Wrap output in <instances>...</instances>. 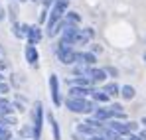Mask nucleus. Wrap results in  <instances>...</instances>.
<instances>
[{"mask_svg": "<svg viewBox=\"0 0 146 140\" xmlns=\"http://www.w3.org/2000/svg\"><path fill=\"white\" fill-rule=\"evenodd\" d=\"M93 38V30L87 28V30H79L77 26H67L61 34V40H59V46H85L89 40Z\"/></svg>", "mask_w": 146, "mask_h": 140, "instance_id": "obj_1", "label": "nucleus"}, {"mask_svg": "<svg viewBox=\"0 0 146 140\" xmlns=\"http://www.w3.org/2000/svg\"><path fill=\"white\" fill-rule=\"evenodd\" d=\"M65 107L71 111V113H93L95 111V103L93 101H87V99H67L65 101Z\"/></svg>", "mask_w": 146, "mask_h": 140, "instance_id": "obj_2", "label": "nucleus"}, {"mask_svg": "<svg viewBox=\"0 0 146 140\" xmlns=\"http://www.w3.org/2000/svg\"><path fill=\"white\" fill-rule=\"evenodd\" d=\"M65 10H67V0H57V2L53 4L51 14H49V18H48V32L57 22H61V16H63V12H65Z\"/></svg>", "mask_w": 146, "mask_h": 140, "instance_id": "obj_3", "label": "nucleus"}, {"mask_svg": "<svg viewBox=\"0 0 146 140\" xmlns=\"http://www.w3.org/2000/svg\"><path fill=\"white\" fill-rule=\"evenodd\" d=\"M57 59L65 65H71V63H77L79 61V53L69 46H59L57 47Z\"/></svg>", "mask_w": 146, "mask_h": 140, "instance_id": "obj_4", "label": "nucleus"}, {"mask_svg": "<svg viewBox=\"0 0 146 140\" xmlns=\"http://www.w3.org/2000/svg\"><path fill=\"white\" fill-rule=\"evenodd\" d=\"M42 126H44V109H42V103H36V111H34V128H32L34 140H40V136H42Z\"/></svg>", "mask_w": 146, "mask_h": 140, "instance_id": "obj_5", "label": "nucleus"}, {"mask_svg": "<svg viewBox=\"0 0 146 140\" xmlns=\"http://www.w3.org/2000/svg\"><path fill=\"white\" fill-rule=\"evenodd\" d=\"M49 91H51V101H53V105L55 107H59L61 105V97H59V79H57V75H49Z\"/></svg>", "mask_w": 146, "mask_h": 140, "instance_id": "obj_6", "label": "nucleus"}, {"mask_svg": "<svg viewBox=\"0 0 146 140\" xmlns=\"http://www.w3.org/2000/svg\"><path fill=\"white\" fill-rule=\"evenodd\" d=\"M95 89L93 87H71L69 89V97L71 99H85L87 95H93Z\"/></svg>", "mask_w": 146, "mask_h": 140, "instance_id": "obj_7", "label": "nucleus"}, {"mask_svg": "<svg viewBox=\"0 0 146 140\" xmlns=\"http://www.w3.org/2000/svg\"><path fill=\"white\" fill-rule=\"evenodd\" d=\"M109 128H113L119 136H126V134H130V128H128V122L124 124V122H121V120H111L109 124H107Z\"/></svg>", "mask_w": 146, "mask_h": 140, "instance_id": "obj_8", "label": "nucleus"}, {"mask_svg": "<svg viewBox=\"0 0 146 140\" xmlns=\"http://www.w3.org/2000/svg\"><path fill=\"white\" fill-rule=\"evenodd\" d=\"M79 63H81V65H89V67H93V65L97 63V57H95L93 51H83V53H79Z\"/></svg>", "mask_w": 146, "mask_h": 140, "instance_id": "obj_9", "label": "nucleus"}, {"mask_svg": "<svg viewBox=\"0 0 146 140\" xmlns=\"http://www.w3.org/2000/svg\"><path fill=\"white\" fill-rule=\"evenodd\" d=\"M40 40H42V30H40L38 26H30V32H28V42H30V46H36Z\"/></svg>", "mask_w": 146, "mask_h": 140, "instance_id": "obj_10", "label": "nucleus"}, {"mask_svg": "<svg viewBox=\"0 0 146 140\" xmlns=\"http://www.w3.org/2000/svg\"><path fill=\"white\" fill-rule=\"evenodd\" d=\"M26 59H28V63H30V65H38L40 53H38L36 46H28V47H26Z\"/></svg>", "mask_w": 146, "mask_h": 140, "instance_id": "obj_11", "label": "nucleus"}, {"mask_svg": "<svg viewBox=\"0 0 146 140\" xmlns=\"http://www.w3.org/2000/svg\"><path fill=\"white\" fill-rule=\"evenodd\" d=\"M95 118L97 120H109V118H115V113L111 109H95Z\"/></svg>", "mask_w": 146, "mask_h": 140, "instance_id": "obj_12", "label": "nucleus"}, {"mask_svg": "<svg viewBox=\"0 0 146 140\" xmlns=\"http://www.w3.org/2000/svg\"><path fill=\"white\" fill-rule=\"evenodd\" d=\"M69 85H71V87H91L93 81H91L89 77H75V79L69 81Z\"/></svg>", "mask_w": 146, "mask_h": 140, "instance_id": "obj_13", "label": "nucleus"}, {"mask_svg": "<svg viewBox=\"0 0 146 140\" xmlns=\"http://www.w3.org/2000/svg\"><path fill=\"white\" fill-rule=\"evenodd\" d=\"M28 32H30V26H26V24H14V36L16 38H28Z\"/></svg>", "mask_w": 146, "mask_h": 140, "instance_id": "obj_14", "label": "nucleus"}, {"mask_svg": "<svg viewBox=\"0 0 146 140\" xmlns=\"http://www.w3.org/2000/svg\"><path fill=\"white\" fill-rule=\"evenodd\" d=\"M103 93H107L109 97H117V95H121V87L117 83H107L105 89H103Z\"/></svg>", "mask_w": 146, "mask_h": 140, "instance_id": "obj_15", "label": "nucleus"}, {"mask_svg": "<svg viewBox=\"0 0 146 140\" xmlns=\"http://www.w3.org/2000/svg\"><path fill=\"white\" fill-rule=\"evenodd\" d=\"M48 120H49V124H51V130H53V140H59V138H61V134H59V126H57V122H55V118H53L51 113L48 115Z\"/></svg>", "mask_w": 146, "mask_h": 140, "instance_id": "obj_16", "label": "nucleus"}, {"mask_svg": "<svg viewBox=\"0 0 146 140\" xmlns=\"http://www.w3.org/2000/svg\"><path fill=\"white\" fill-rule=\"evenodd\" d=\"M134 87H130V85H124L121 89V95H122V99H126V101H130V99H134Z\"/></svg>", "mask_w": 146, "mask_h": 140, "instance_id": "obj_17", "label": "nucleus"}, {"mask_svg": "<svg viewBox=\"0 0 146 140\" xmlns=\"http://www.w3.org/2000/svg\"><path fill=\"white\" fill-rule=\"evenodd\" d=\"M63 26H65V22H63V20H61V22H57V24H55V26H53V28H51V30L48 32V36H49V38H55L59 32H63V30H61Z\"/></svg>", "mask_w": 146, "mask_h": 140, "instance_id": "obj_18", "label": "nucleus"}, {"mask_svg": "<svg viewBox=\"0 0 146 140\" xmlns=\"http://www.w3.org/2000/svg\"><path fill=\"white\" fill-rule=\"evenodd\" d=\"M0 113L2 115H10L12 113V105L8 101H4V99H0Z\"/></svg>", "mask_w": 146, "mask_h": 140, "instance_id": "obj_19", "label": "nucleus"}, {"mask_svg": "<svg viewBox=\"0 0 146 140\" xmlns=\"http://www.w3.org/2000/svg\"><path fill=\"white\" fill-rule=\"evenodd\" d=\"M65 22H67V26H73V24L79 22V16H77L75 12H69V14L65 16Z\"/></svg>", "mask_w": 146, "mask_h": 140, "instance_id": "obj_20", "label": "nucleus"}, {"mask_svg": "<svg viewBox=\"0 0 146 140\" xmlns=\"http://www.w3.org/2000/svg\"><path fill=\"white\" fill-rule=\"evenodd\" d=\"M93 99H95V101H99V103H107V101H109V95L95 91V93H93Z\"/></svg>", "mask_w": 146, "mask_h": 140, "instance_id": "obj_21", "label": "nucleus"}, {"mask_svg": "<svg viewBox=\"0 0 146 140\" xmlns=\"http://www.w3.org/2000/svg\"><path fill=\"white\" fill-rule=\"evenodd\" d=\"M0 140H10V130L8 128H0Z\"/></svg>", "mask_w": 146, "mask_h": 140, "instance_id": "obj_22", "label": "nucleus"}, {"mask_svg": "<svg viewBox=\"0 0 146 140\" xmlns=\"http://www.w3.org/2000/svg\"><path fill=\"white\" fill-rule=\"evenodd\" d=\"M105 71H107L109 75H113V77H117V73H119V71L115 69V67H107V69H105Z\"/></svg>", "mask_w": 146, "mask_h": 140, "instance_id": "obj_23", "label": "nucleus"}, {"mask_svg": "<svg viewBox=\"0 0 146 140\" xmlns=\"http://www.w3.org/2000/svg\"><path fill=\"white\" fill-rule=\"evenodd\" d=\"M55 2H57V0H44V8L48 10L49 6H51V4H55Z\"/></svg>", "mask_w": 146, "mask_h": 140, "instance_id": "obj_24", "label": "nucleus"}, {"mask_svg": "<svg viewBox=\"0 0 146 140\" xmlns=\"http://www.w3.org/2000/svg\"><path fill=\"white\" fill-rule=\"evenodd\" d=\"M0 93H8V85L0 81Z\"/></svg>", "mask_w": 146, "mask_h": 140, "instance_id": "obj_25", "label": "nucleus"}, {"mask_svg": "<svg viewBox=\"0 0 146 140\" xmlns=\"http://www.w3.org/2000/svg\"><path fill=\"white\" fill-rule=\"evenodd\" d=\"M128 128H130V132H132V130L138 128V124H136V122H128Z\"/></svg>", "mask_w": 146, "mask_h": 140, "instance_id": "obj_26", "label": "nucleus"}, {"mask_svg": "<svg viewBox=\"0 0 146 140\" xmlns=\"http://www.w3.org/2000/svg\"><path fill=\"white\" fill-rule=\"evenodd\" d=\"M140 138H142V140H146V128L142 130V132H140Z\"/></svg>", "mask_w": 146, "mask_h": 140, "instance_id": "obj_27", "label": "nucleus"}, {"mask_svg": "<svg viewBox=\"0 0 146 140\" xmlns=\"http://www.w3.org/2000/svg\"><path fill=\"white\" fill-rule=\"evenodd\" d=\"M128 140H142V138H140V136H132V134H130V138H128Z\"/></svg>", "mask_w": 146, "mask_h": 140, "instance_id": "obj_28", "label": "nucleus"}, {"mask_svg": "<svg viewBox=\"0 0 146 140\" xmlns=\"http://www.w3.org/2000/svg\"><path fill=\"white\" fill-rule=\"evenodd\" d=\"M0 69H6V63H2V61H0Z\"/></svg>", "mask_w": 146, "mask_h": 140, "instance_id": "obj_29", "label": "nucleus"}, {"mask_svg": "<svg viewBox=\"0 0 146 140\" xmlns=\"http://www.w3.org/2000/svg\"><path fill=\"white\" fill-rule=\"evenodd\" d=\"M0 18H4V10L2 8H0Z\"/></svg>", "mask_w": 146, "mask_h": 140, "instance_id": "obj_30", "label": "nucleus"}, {"mask_svg": "<svg viewBox=\"0 0 146 140\" xmlns=\"http://www.w3.org/2000/svg\"><path fill=\"white\" fill-rule=\"evenodd\" d=\"M142 124H144V126H146V117H144V118H142Z\"/></svg>", "mask_w": 146, "mask_h": 140, "instance_id": "obj_31", "label": "nucleus"}, {"mask_svg": "<svg viewBox=\"0 0 146 140\" xmlns=\"http://www.w3.org/2000/svg\"><path fill=\"white\" fill-rule=\"evenodd\" d=\"M2 79H4V77H2V75H0V81H2Z\"/></svg>", "mask_w": 146, "mask_h": 140, "instance_id": "obj_32", "label": "nucleus"}, {"mask_svg": "<svg viewBox=\"0 0 146 140\" xmlns=\"http://www.w3.org/2000/svg\"><path fill=\"white\" fill-rule=\"evenodd\" d=\"M144 61H146V53H144Z\"/></svg>", "mask_w": 146, "mask_h": 140, "instance_id": "obj_33", "label": "nucleus"}, {"mask_svg": "<svg viewBox=\"0 0 146 140\" xmlns=\"http://www.w3.org/2000/svg\"><path fill=\"white\" fill-rule=\"evenodd\" d=\"M20 2H24V0H20Z\"/></svg>", "mask_w": 146, "mask_h": 140, "instance_id": "obj_34", "label": "nucleus"}, {"mask_svg": "<svg viewBox=\"0 0 146 140\" xmlns=\"http://www.w3.org/2000/svg\"><path fill=\"white\" fill-rule=\"evenodd\" d=\"M34 2H36V0H34Z\"/></svg>", "mask_w": 146, "mask_h": 140, "instance_id": "obj_35", "label": "nucleus"}]
</instances>
